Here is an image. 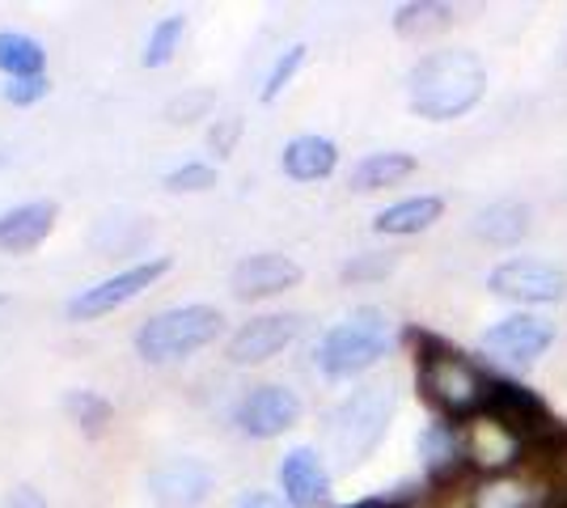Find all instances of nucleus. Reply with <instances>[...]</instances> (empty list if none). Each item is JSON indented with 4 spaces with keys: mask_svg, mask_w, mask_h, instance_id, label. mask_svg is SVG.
<instances>
[{
    "mask_svg": "<svg viewBox=\"0 0 567 508\" xmlns=\"http://www.w3.org/2000/svg\"><path fill=\"white\" fill-rule=\"evenodd\" d=\"M487 69L474 51H432L411 73V106L424 120H457L483 97Z\"/></svg>",
    "mask_w": 567,
    "mask_h": 508,
    "instance_id": "nucleus-1",
    "label": "nucleus"
},
{
    "mask_svg": "<svg viewBox=\"0 0 567 508\" xmlns=\"http://www.w3.org/2000/svg\"><path fill=\"white\" fill-rule=\"evenodd\" d=\"M394 415V394L385 386H364L355 390L352 398H343L327 419V454L334 458L339 470H352L378 449V440L385 436V424Z\"/></svg>",
    "mask_w": 567,
    "mask_h": 508,
    "instance_id": "nucleus-2",
    "label": "nucleus"
},
{
    "mask_svg": "<svg viewBox=\"0 0 567 508\" xmlns=\"http://www.w3.org/2000/svg\"><path fill=\"white\" fill-rule=\"evenodd\" d=\"M420 394L445 415H478V407L492 394V382L462 352H453L436 339H424V348H420Z\"/></svg>",
    "mask_w": 567,
    "mask_h": 508,
    "instance_id": "nucleus-3",
    "label": "nucleus"
},
{
    "mask_svg": "<svg viewBox=\"0 0 567 508\" xmlns=\"http://www.w3.org/2000/svg\"><path fill=\"white\" fill-rule=\"evenodd\" d=\"M385 348H390V318L373 305H364V310L343 318L331 335L318 343V364L327 377H355L369 364H378L385 356Z\"/></svg>",
    "mask_w": 567,
    "mask_h": 508,
    "instance_id": "nucleus-4",
    "label": "nucleus"
},
{
    "mask_svg": "<svg viewBox=\"0 0 567 508\" xmlns=\"http://www.w3.org/2000/svg\"><path fill=\"white\" fill-rule=\"evenodd\" d=\"M220 310L213 305H178V310H162L157 318H148L136 331V352L144 361L162 364L190 356L199 348H208L220 335Z\"/></svg>",
    "mask_w": 567,
    "mask_h": 508,
    "instance_id": "nucleus-5",
    "label": "nucleus"
},
{
    "mask_svg": "<svg viewBox=\"0 0 567 508\" xmlns=\"http://www.w3.org/2000/svg\"><path fill=\"white\" fill-rule=\"evenodd\" d=\"M462 449H466V458H471L478 470L499 475V470H513V466H517L520 449H525V436H520V428L508 415L478 412V415H471V424H466Z\"/></svg>",
    "mask_w": 567,
    "mask_h": 508,
    "instance_id": "nucleus-6",
    "label": "nucleus"
},
{
    "mask_svg": "<svg viewBox=\"0 0 567 508\" xmlns=\"http://www.w3.org/2000/svg\"><path fill=\"white\" fill-rule=\"evenodd\" d=\"M169 271V259H148V263H136L127 267V271H118L111 280H102L94 289L76 292L69 301V318H81V322H90V318H102L118 310V305H127L132 297H141L153 280H162Z\"/></svg>",
    "mask_w": 567,
    "mask_h": 508,
    "instance_id": "nucleus-7",
    "label": "nucleus"
},
{
    "mask_svg": "<svg viewBox=\"0 0 567 508\" xmlns=\"http://www.w3.org/2000/svg\"><path fill=\"white\" fill-rule=\"evenodd\" d=\"M492 289L499 297H513V301L546 305V301H559L567 292V276L555 263H543V259H513V263L492 271Z\"/></svg>",
    "mask_w": 567,
    "mask_h": 508,
    "instance_id": "nucleus-8",
    "label": "nucleus"
},
{
    "mask_svg": "<svg viewBox=\"0 0 567 508\" xmlns=\"http://www.w3.org/2000/svg\"><path fill=\"white\" fill-rule=\"evenodd\" d=\"M301 419V398L284 386H259L237 403V428L246 436H280Z\"/></svg>",
    "mask_w": 567,
    "mask_h": 508,
    "instance_id": "nucleus-9",
    "label": "nucleus"
},
{
    "mask_svg": "<svg viewBox=\"0 0 567 508\" xmlns=\"http://www.w3.org/2000/svg\"><path fill=\"white\" fill-rule=\"evenodd\" d=\"M213 491V470L199 458H169L148 475V496L166 508H195Z\"/></svg>",
    "mask_w": 567,
    "mask_h": 508,
    "instance_id": "nucleus-10",
    "label": "nucleus"
},
{
    "mask_svg": "<svg viewBox=\"0 0 567 508\" xmlns=\"http://www.w3.org/2000/svg\"><path fill=\"white\" fill-rule=\"evenodd\" d=\"M546 343H550V326H546L543 318L517 314V318L496 322V326L483 335V352H487V356H496V361H504V364L525 369V364H534L538 356H543Z\"/></svg>",
    "mask_w": 567,
    "mask_h": 508,
    "instance_id": "nucleus-11",
    "label": "nucleus"
},
{
    "mask_svg": "<svg viewBox=\"0 0 567 508\" xmlns=\"http://www.w3.org/2000/svg\"><path fill=\"white\" fill-rule=\"evenodd\" d=\"M301 280V267L292 263L288 255H276V250H262V255H250L234 267V297L241 301H255V297H276V292L292 289Z\"/></svg>",
    "mask_w": 567,
    "mask_h": 508,
    "instance_id": "nucleus-12",
    "label": "nucleus"
},
{
    "mask_svg": "<svg viewBox=\"0 0 567 508\" xmlns=\"http://www.w3.org/2000/svg\"><path fill=\"white\" fill-rule=\"evenodd\" d=\"M297 339V318L292 314H267L250 318L234 339H229V361L234 364H262L276 352H284Z\"/></svg>",
    "mask_w": 567,
    "mask_h": 508,
    "instance_id": "nucleus-13",
    "label": "nucleus"
},
{
    "mask_svg": "<svg viewBox=\"0 0 567 508\" xmlns=\"http://www.w3.org/2000/svg\"><path fill=\"white\" fill-rule=\"evenodd\" d=\"M55 217H60V204H51V199H34L13 212H0V250H9V255L34 250L55 229Z\"/></svg>",
    "mask_w": 567,
    "mask_h": 508,
    "instance_id": "nucleus-14",
    "label": "nucleus"
},
{
    "mask_svg": "<svg viewBox=\"0 0 567 508\" xmlns=\"http://www.w3.org/2000/svg\"><path fill=\"white\" fill-rule=\"evenodd\" d=\"M280 484L292 508H318L327 500V466L313 449L301 445L280 462Z\"/></svg>",
    "mask_w": 567,
    "mask_h": 508,
    "instance_id": "nucleus-15",
    "label": "nucleus"
},
{
    "mask_svg": "<svg viewBox=\"0 0 567 508\" xmlns=\"http://www.w3.org/2000/svg\"><path fill=\"white\" fill-rule=\"evenodd\" d=\"M339 162V148L327 136H297L292 145L284 148V174L297 178V183H313V178H327Z\"/></svg>",
    "mask_w": 567,
    "mask_h": 508,
    "instance_id": "nucleus-16",
    "label": "nucleus"
},
{
    "mask_svg": "<svg viewBox=\"0 0 567 508\" xmlns=\"http://www.w3.org/2000/svg\"><path fill=\"white\" fill-rule=\"evenodd\" d=\"M529 229V208L517 204V199H499V204H487L478 217H474V234L492 246H513L525 238Z\"/></svg>",
    "mask_w": 567,
    "mask_h": 508,
    "instance_id": "nucleus-17",
    "label": "nucleus"
},
{
    "mask_svg": "<svg viewBox=\"0 0 567 508\" xmlns=\"http://www.w3.org/2000/svg\"><path fill=\"white\" fill-rule=\"evenodd\" d=\"M441 208H445V204H441L436 195L402 199V204H394V208L378 212L373 229H378V234H424L427 225H436V220H441Z\"/></svg>",
    "mask_w": 567,
    "mask_h": 508,
    "instance_id": "nucleus-18",
    "label": "nucleus"
},
{
    "mask_svg": "<svg viewBox=\"0 0 567 508\" xmlns=\"http://www.w3.org/2000/svg\"><path fill=\"white\" fill-rule=\"evenodd\" d=\"M415 169V162L406 153H373L352 169V187L355 191H381V187H394L399 178H406Z\"/></svg>",
    "mask_w": 567,
    "mask_h": 508,
    "instance_id": "nucleus-19",
    "label": "nucleus"
},
{
    "mask_svg": "<svg viewBox=\"0 0 567 508\" xmlns=\"http://www.w3.org/2000/svg\"><path fill=\"white\" fill-rule=\"evenodd\" d=\"M0 73H9L13 81H22V76H39L43 73V48H39L30 34L0 30Z\"/></svg>",
    "mask_w": 567,
    "mask_h": 508,
    "instance_id": "nucleus-20",
    "label": "nucleus"
},
{
    "mask_svg": "<svg viewBox=\"0 0 567 508\" xmlns=\"http://www.w3.org/2000/svg\"><path fill=\"white\" fill-rule=\"evenodd\" d=\"M183 34H187V18L183 13H169L162 22L148 30V43H144V69H162L174 60V51L183 43Z\"/></svg>",
    "mask_w": 567,
    "mask_h": 508,
    "instance_id": "nucleus-21",
    "label": "nucleus"
},
{
    "mask_svg": "<svg viewBox=\"0 0 567 508\" xmlns=\"http://www.w3.org/2000/svg\"><path fill=\"white\" fill-rule=\"evenodd\" d=\"M420 454H424V466L432 470V475H445L450 466H457L462 462V440L453 436V428H445V424H432L424 436H420Z\"/></svg>",
    "mask_w": 567,
    "mask_h": 508,
    "instance_id": "nucleus-22",
    "label": "nucleus"
},
{
    "mask_svg": "<svg viewBox=\"0 0 567 508\" xmlns=\"http://www.w3.org/2000/svg\"><path fill=\"white\" fill-rule=\"evenodd\" d=\"M453 22L450 4H402L394 13V25L406 39H420V34H432V30H445Z\"/></svg>",
    "mask_w": 567,
    "mask_h": 508,
    "instance_id": "nucleus-23",
    "label": "nucleus"
},
{
    "mask_svg": "<svg viewBox=\"0 0 567 508\" xmlns=\"http://www.w3.org/2000/svg\"><path fill=\"white\" fill-rule=\"evenodd\" d=\"M64 407H69V415L81 428H102V424L111 419V403H106L102 394H94V390H72Z\"/></svg>",
    "mask_w": 567,
    "mask_h": 508,
    "instance_id": "nucleus-24",
    "label": "nucleus"
},
{
    "mask_svg": "<svg viewBox=\"0 0 567 508\" xmlns=\"http://www.w3.org/2000/svg\"><path fill=\"white\" fill-rule=\"evenodd\" d=\"M166 187L169 191H208V187H216V169L204 162H187V166L169 169Z\"/></svg>",
    "mask_w": 567,
    "mask_h": 508,
    "instance_id": "nucleus-25",
    "label": "nucleus"
},
{
    "mask_svg": "<svg viewBox=\"0 0 567 508\" xmlns=\"http://www.w3.org/2000/svg\"><path fill=\"white\" fill-rule=\"evenodd\" d=\"M474 508H534V491L517 484H492L478 491Z\"/></svg>",
    "mask_w": 567,
    "mask_h": 508,
    "instance_id": "nucleus-26",
    "label": "nucleus"
},
{
    "mask_svg": "<svg viewBox=\"0 0 567 508\" xmlns=\"http://www.w3.org/2000/svg\"><path fill=\"white\" fill-rule=\"evenodd\" d=\"M301 60H306V48H301V43L284 51L280 60H276V69H271V76H267V85H262V102H276V97H280V90L292 81V73L301 69Z\"/></svg>",
    "mask_w": 567,
    "mask_h": 508,
    "instance_id": "nucleus-27",
    "label": "nucleus"
},
{
    "mask_svg": "<svg viewBox=\"0 0 567 508\" xmlns=\"http://www.w3.org/2000/svg\"><path fill=\"white\" fill-rule=\"evenodd\" d=\"M208 106H213V94H208V90H199V94L174 97V102L166 106V115L174 123H190V120H204V115H208Z\"/></svg>",
    "mask_w": 567,
    "mask_h": 508,
    "instance_id": "nucleus-28",
    "label": "nucleus"
},
{
    "mask_svg": "<svg viewBox=\"0 0 567 508\" xmlns=\"http://www.w3.org/2000/svg\"><path fill=\"white\" fill-rule=\"evenodd\" d=\"M43 94H48V81L43 76H22V81H9L4 85V97L13 106H30V102H39Z\"/></svg>",
    "mask_w": 567,
    "mask_h": 508,
    "instance_id": "nucleus-29",
    "label": "nucleus"
},
{
    "mask_svg": "<svg viewBox=\"0 0 567 508\" xmlns=\"http://www.w3.org/2000/svg\"><path fill=\"white\" fill-rule=\"evenodd\" d=\"M9 508H48V500H43L30 484H22L9 491Z\"/></svg>",
    "mask_w": 567,
    "mask_h": 508,
    "instance_id": "nucleus-30",
    "label": "nucleus"
},
{
    "mask_svg": "<svg viewBox=\"0 0 567 508\" xmlns=\"http://www.w3.org/2000/svg\"><path fill=\"white\" fill-rule=\"evenodd\" d=\"M234 508H288V505H284V500H276L271 491H246Z\"/></svg>",
    "mask_w": 567,
    "mask_h": 508,
    "instance_id": "nucleus-31",
    "label": "nucleus"
},
{
    "mask_svg": "<svg viewBox=\"0 0 567 508\" xmlns=\"http://www.w3.org/2000/svg\"><path fill=\"white\" fill-rule=\"evenodd\" d=\"M390 263H352L348 267V280H355V276H378V271H385Z\"/></svg>",
    "mask_w": 567,
    "mask_h": 508,
    "instance_id": "nucleus-32",
    "label": "nucleus"
},
{
    "mask_svg": "<svg viewBox=\"0 0 567 508\" xmlns=\"http://www.w3.org/2000/svg\"><path fill=\"white\" fill-rule=\"evenodd\" d=\"M355 508H402V505H385V500H369V505H355Z\"/></svg>",
    "mask_w": 567,
    "mask_h": 508,
    "instance_id": "nucleus-33",
    "label": "nucleus"
},
{
    "mask_svg": "<svg viewBox=\"0 0 567 508\" xmlns=\"http://www.w3.org/2000/svg\"><path fill=\"white\" fill-rule=\"evenodd\" d=\"M0 166H4V153H0Z\"/></svg>",
    "mask_w": 567,
    "mask_h": 508,
    "instance_id": "nucleus-34",
    "label": "nucleus"
}]
</instances>
